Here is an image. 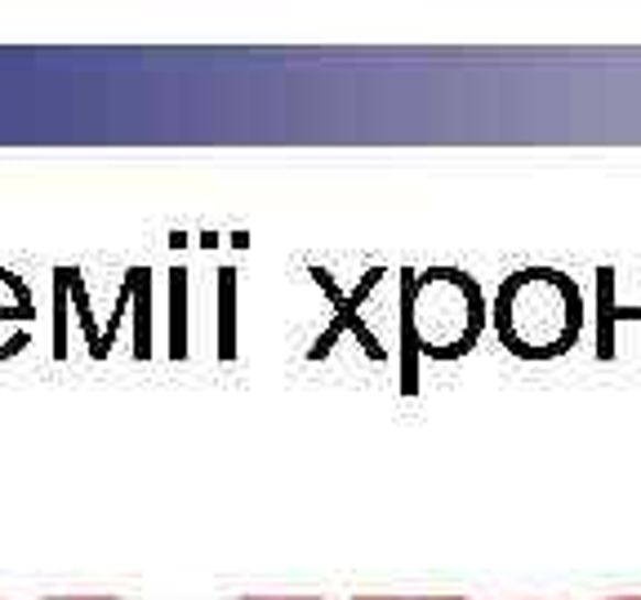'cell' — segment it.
Instances as JSON below:
<instances>
[{
	"label": "cell",
	"mask_w": 641,
	"mask_h": 600,
	"mask_svg": "<svg viewBox=\"0 0 641 600\" xmlns=\"http://www.w3.org/2000/svg\"><path fill=\"white\" fill-rule=\"evenodd\" d=\"M495 325L517 356H557L579 334V294L557 272H517L499 294Z\"/></svg>",
	"instance_id": "cell-1"
},
{
	"label": "cell",
	"mask_w": 641,
	"mask_h": 600,
	"mask_svg": "<svg viewBox=\"0 0 641 600\" xmlns=\"http://www.w3.org/2000/svg\"><path fill=\"white\" fill-rule=\"evenodd\" d=\"M352 600H468V596H352Z\"/></svg>",
	"instance_id": "cell-2"
},
{
	"label": "cell",
	"mask_w": 641,
	"mask_h": 600,
	"mask_svg": "<svg viewBox=\"0 0 641 600\" xmlns=\"http://www.w3.org/2000/svg\"><path fill=\"white\" fill-rule=\"evenodd\" d=\"M606 600H641V596H606Z\"/></svg>",
	"instance_id": "cell-3"
}]
</instances>
